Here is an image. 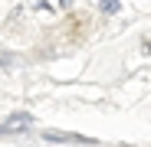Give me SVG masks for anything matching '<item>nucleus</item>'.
I'll list each match as a JSON object with an SVG mask.
<instances>
[{"label":"nucleus","mask_w":151,"mask_h":147,"mask_svg":"<svg viewBox=\"0 0 151 147\" xmlns=\"http://www.w3.org/2000/svg\"><path fill=\"white\" fill-rule=\"evenodd\" d=\"M102 10H105V13H118V0H105Z\"/></svg>","instance_id":"2"},{"label":"nucleus","mask_w":151,"mask_h":147,"mask_svg":"<svg viewBox=\"0 0 151 147\" xmlns=\"http://www.w3.org/2000/svg\"><path fill=\"white\" fill-rule=\"evenodd\" d=\"M33 124V118L27 111H20V114H10L4 124H0V134H13V131H23V128H30Z\"/></svg>","instance_id":"1"}]
</instances>
